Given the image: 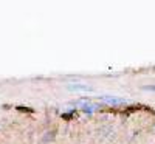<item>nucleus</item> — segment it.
I'll list each match as a JSON object with an SVG mask.
<instances>
[{"label":"nucleus","mask_w":155,"mask_h":144,"mask_svg":"<svg viewBox=\"0 0 155 144\" xmlns=\"http://www.w3.org/2000/svg\"><path fill=\"white\" fill-rule=\"evenodd\" d=\"M104 104H109V106H124L127 104V99L124 98H113V96H101L99 98Z\"/></svg>","instance_id":"f257e3e1"},{"label":"nucleus","mask_w":155,"mask_h":144,"mask_svg":"<svg viewBox=\"0 0 155 144\" xmlns=\"http://www.w3.org/2000/svg\"><path fill=\"white\" fill-rule=\"evenodd\" d=\"M68 90H71V91H92L93 87L82 85V84H71V85H68Z\"/></svg>","instance_id":"f03ea898"},{"label":"nucleus","mask_w":155,"mask_h":144,"mask_svg":"<svg viewBox=\"0 0 155 144\" xmlns=\"http://www.w3.org/2000/svg\"><path fill=\"white\" fill-rule=\"evenodd\" d=\"M45 135H47V136L44 138V141H45V142H47V141H51V139L54 138V132H50V133H45Z\"/></svg>","instance_id":"7ed1b4c3"},{"label":"nucleus","mask_w":155,"mask_h":144,"mask_svg":"<svg viewBox=\"0 0 155 144\" xmlns=\"http://www.w3.org/2000/svg\"><path fill=\"white\" fill-rule=\"evenodd\" d=\"M143 88H144V90H150V91H155V85H144Z\"/></svg>","instance_id":"20e7f679"}]
</instances>
